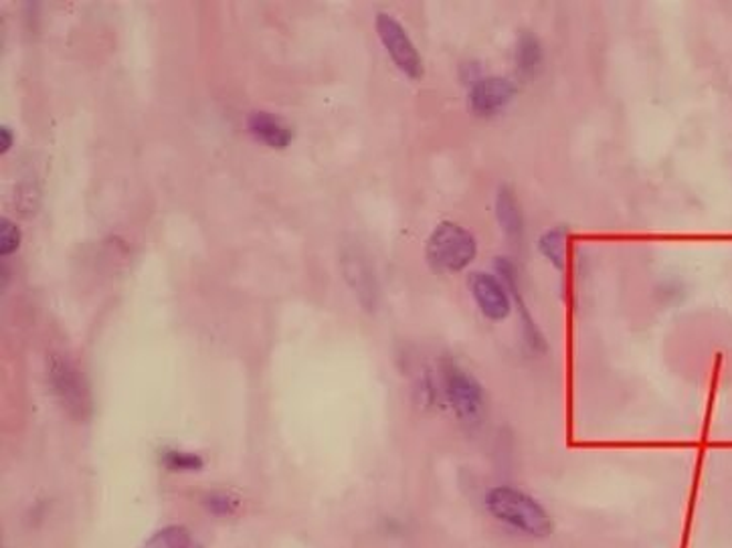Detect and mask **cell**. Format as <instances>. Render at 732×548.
I'll return each mask as SVG.
<instances>
[{"label":"cell","instance_id":"cell-1","mask_svg":"<svg viewBox=\"0 0 732 548\" xmlns=\"http://www.w3.org/2000/svg\"><path fill=\"white\" fill-rule=\"evenodd\" d=\"M484 510L498 525L509 528L520 537L543 540L553 535V516L543 502L512 484H496L485 489Z\"/></svg>","mask_w":732,"mask_h":548},{"label":"cell","instance_id":"cell-2","mask_svg":"<svg viewBox=\"0 0 732 548\" xmlns=\"http://www.w3.org/2000/svg\"><path fill=\"white\" fill-rule=\"evenodd\" d=\"M478 255V241L472 231L453 221L439 223L427 239L426 257L431 270L441 274H460Z\"/></svg>","mask_w":732,"mask_h":548},{"label":"cell","instance_id":"cell-3","mask_svg":"<svg viewBox=\"0 0 732 548\" xmlns=\"http://www.w3.org/2000/svg\"><path fill=\"white\" fill-rule=\"evenodd\" d=\"M443 393L448 403L460 421L473 425L480 423L485 411V391L482 382L473 377L470 370L463 369L458 362L448 360L441 367Z\"/></svg>","mask_w":732,"mask_h":548},{"label":"cell","instance_id":"cell-4","mask_svg":"<svg viewBox=\"0 0 732 548\" xmlns=\"http://www.w3.org/2000/svg\"><path fill=\"white\" fill-rule=\"evenodd\" d=\"M49 379L51 387L57 394L61 405L72 418L85 421L92 415V393L87 379L83 377L82 370L73 365L70 358H51L49 365Z\"/></svg>","mask_w":732,"mask_h":548},{"label":"cell","instance_id":"cell-5","mask_svg":"<svg viewBox=\"0 0 732 548\" xmlns=\"http://www.w3.org/2000/svg\"><path fill=\"white\" fill-rule=\"evenodd\" d=\"M375 27H377L380 43L387 49L393 63L409 80H421L423 73H426L423 60H421V53L415 48L411 36L407 35L405 27L395 17L387 14V12H378Z\"/></svg>","mask_w":732,"mask_h":548},{"label":"cell","instance_id":"cell-6","mask_svg":"<svg viewBox=\"0 0 732 548\" xmlns=\"http://www.w3.org/2000/svg\"><path fill=\"white\" fill-rule=\"evenodd\" d=\"M516 92L519 87L509 77H500V75L480 77L473 82L468 92V106L478 118H492L502 109L509 108L516 97Z\"/></svg>","mask_w":732,"mask_h":548},{"label":"cell","instance_id":"cell-7","mask_svg":"<svg viewBox=\"0 0 732 548\" xmlns=\"http://www.w3.org/2000/svg\"><path fill=\"white\" fill-rule=\"evenodd\" d=\"M468 287L478 310L490 323H504L512 314V298L498 275L473 272L468 280Z\"/></svg>","mask_w":732,"mask_h":548},{"label":"cell","instance_id":"cell-8","mask_svg":"<svg viewBox=\"0 0 732 548\" xmlns=\"http://www.w3.org/2000/svg\"><path fill=\"white\" fill-rule=\"evenodd\" d=\"M494 270H496L498 277L504 282V286L509 289L512 306H516L520 310V318H522V324H524L526 340L531 342L532 348H544L543 334L536 328L534 318L529 314V308H526V304L522 299V294H520V277L516 263L509 260V257H498L496 262H494Z\"/></svg>","mask_w":732,"mask_h":548},{"label":"cell","instance_id":"cell-9","mask_svg":"<svg viewBox=\"0 0 732 548\" xmlns=\"http://www.w3.org/2000/svg\"><path fill=\"white\" fill-rule=\"evenodd\" d=\"M343 272L358 302L365 308H373L377 302V282L365 257L356 250L344 251Z\"/></svg>","mask_w":732,"mask_h":548},{"label":"cell","instance_id":"cell-10","mask_svg":"<svg viewBox=\"0 0 732 548\" xmlns=\"http://www.w3.org/2000/svg\"><path fill=\"white\" fill-rule=\"evenodd\" d=\"M496 221L502 233L509 239L520 241L524 235V215L520 209L519 197L509 185H502L496 194Z\"/></svg>","mask_w":732,"mask_h":548},{"label":"cell","instance_id":"cell-11","mask_svg":"<svg viewBox=\"0 0 732 548\" xmlns=\"http://www.w3.org/2000/svg\"><path fill=\"white\" fill-rule=\"evenodd\" d=\"M249 130L260 140V143L268 144L270 148H285L287 144L292 143L294 134L285 126L282 119L275 118L268 112H253L249 116Z\"/></svg>","mask_w":732,"mask_h":548},{"label":"cell","instance_id":"cell-12","mask_svg":"<svg viewBox=\"0 0 732 548\" xmlns=\"http://www.w3.org/2000/svg\"><path fill=\"white\" fill-rule=\"evenodd\" d=\"M544 49L541 39L532 31H522L516 39L514 48V61H516V72L520 77L531 80L538 70L543 67Z\"/></svg>","mask_w":732,"mask_h":548},{"label":"cell","instance_id":"cell-13","mask_svg":"<svg viewBox=\"0 0 732 548\" xmlns=\"http://www.w3.org/2000/svg\"><path fill=\"white\" fill-rule=\"evenodd\" d=\"M571 229L568 225H555L543 231L538 238V251L555 270L563 272L567 263V243Z\"/></svg>","mask_w":732,"mask_h":548},{"label":"cell","instance_id":"cell-14","mask_svg":"<svg viewBox=\"0 0 732 548\" xmlns=\"http://www.w3.org/2000/svg\"><path fill=\"white\" fill-rule=\"evenodd\" d=\"M144 548H192V540L182 526H168L158 530Z\"/></svg>","mask_w":732,"mask_h":548},{"label":"cell","instance_id":"cell-15","mask_svg":"<svg viewBox=\"0 0 732 548\" xmlns=\"http://www.w3.org/2000/svg\"><path fill=\"white\" fill-rule=\"evenodd\" d=\"M19 243H21L19 226L14 225L9 219H2L0 221V255L2 257L11 255L19 247Z\"/></svg>","mask_w":732,"mask_h":548},{"label":"cell","instance_id":"cell-16","mask_svg":"<svg viewBox=\"0 0 732 548\" xmlns=\"http://www.w3.org/2000/svg\"><path fill=\"white\" fill-rule=\"evenodd\" d=\"M168 464L172 467H189V470H195L201 465V460L197 455H190V453H180L172 452L168 453Z\"/></svg>","mask_w":732,"mask_h":548},{"label":"cell","instance_id":"cell-17","mask_svg":"<svg viewBox=\"0 0 732 548\" xmlns=\"http://www.w3.org/2000/svg\"><path fill=\"white\" fill-rule=\"evenodd\" d=\"M209 508L215 514H227L231 510V502L223 496H213V498H209Z\"/></svg>","mask_w":732,"mask_h":548},{"label":"cell","instance_id":"cell-18","mask_svg":"<svg viewBox=\"0 0 732 548\" xmlns=\"http://www.w3.org/2000/svg\"><path fill=\"white\" fill-rule=\"evenodd\" d=\"M12 146V131L7 128V126H2L0 128V152L4 155L9 148Z\"/></svg>","mask_w":732,"mask_h":548}]
</instances>
